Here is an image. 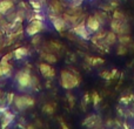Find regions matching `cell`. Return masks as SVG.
<instances>
[{"label": "cell", "instance_id": "2", "mask_svg": "<svg viewBox=\"0 0 134 129\" xmlns=\"http://www.w3.org/2000/svg\"><path fill=\"white\" fill-rule=\"evenodd\" d=\"M60 81H61V86L67 90L74 89L75 87H78V86L80 85V80L76 78V75L72 74L71 72H68V71L61 72Z\"/></svg>", "mask_w": 134, "mask_h": 129}, {"label": "cell", "instance_id": "17", "mask_svg": "<svg viewBox=\"0 0 134 129\" xmlns=\"http://www.w3.org/2000/svg\"><path fill=\"white\" fill-rule=\"evenodd\" d=\"M42 110H44V113H47V114H53L54 113V107L52 106V104H45L44 107H42Z\"/></svg>", "mask_w": 134, "mask_h": 129}, {"label": "cell", "instance_id": "16", "mask_svg": "<svg viewBox=\"0 0 134 129\" xmlns=\"http://www.w3.org/2000/svg\"><path fill=\"white\" fill-rule=\"evenodd\" d=\"M127 52H128V49H127V47H126V45H119V47H118V54L119 55H126L127 54Z\"/></svg>", "mask_w": 134, "mask_h": 129}, {"label": "cell", "instance_id": "13", "mask_svg": "<svg viewBox=\"0 0 134 129\" xmlns=\"http://www.w3.org/2000/svg\"><path fill=\"white\" fill-rule=\"evenodd\" d=\"M105 42L107 44V46H112V45H114L116 42V34L113 31L106 34V37H105Z\"/></svg>", "mask_w": 134, "mask_h": 129}, {"label": "cell", "instance_id": "18", "mask_svg": "<svg viewBox=\"0 0 134 129\" xmlns=\"http://www.w3.org/2000/svg\"><path fill=\"white\" fill-rule=\"evenodd\" d=\"M95 18L98 19V20L100 21V24H105L106 22V14H104V13H99V12H98V13H95Z\"/></svg>", "mask_w": 134, "mask_h": 129}, {"label": "cell", "instance_id": "12", "mask_svg": "<svg viewBox=\"0 0 134 129\" xmlns=\"http://www.w3.org/2000/svg\"><path fill=\"white\" fill-rule=\"evenodd\" d=\"M28 55V49L26 47H20V48H16L15 51L13 52V56L16 59V60H21L25 56Z\"/></svg>", "mask_w": 134, "mask_h": 129}, {"label": "cell", "instance_id": "10", "mask_svg": "<svg viewBox=\"0 0 134 129\" xmlns=\"http://www.w3.org/2000/svg\"><path fill=\"white\" fill-rule=\"evenodd\" d=\"M14 8L13 0H0V14H7Z\"/></svg>", "mask_w": 134, "mask_h": 129}, {"label": "cell", "instance_id": "1", "mask_svg": "<svg viewBox=\"0 0 134 129\" xmlns=\"http://www.w3.org/2000/svg\"><path fill=\"white\" fill-rule=\"evenodd\" d=\"M14 81H15L18 89L21 90V92H25V90L32 88L33 78L30 74V72L27 71H19L14 76Z\"/></svg>", "mask_w": 134, "mask_h": 129}, {"label": "cell", "instance_id": "9", "mask_svg": "<svg viewBox=\"0 0 134 129\" xmlns=\"http://www.w3.org/2000/svg\"><path fill=\"white\" fill-rule=\"evenodd\" d=\"M52 20V24H53L54 28H55L58 32H63V31H65L68 26H67V22L65 21V19L61 18V16L59 15H55L54 18H51Z\"/></svg>", "mask_w": 134, "mask_h": 129}, {"label": "cell", "instance_id": "15", "mask_svg": "<svg viewBox=\"0 0 134 129\" xmlns=\"http://www.w3.org/2000/svg\"><path fill=\"white\" fill-rule=\"evenodd\" d=\"M118 40L120 41V44L126 45V46H127V44L131 41V37L128 34H122V35H119Z\"/></svg>", "mask_w": 134, "mask_h": 129}, {"label": "cell", "instance_id": "11", "mask_svg": "<svg viewBox=\"0 0 134 129\" xmlns=\"http://www.w3.org/2000/svg\"><path fill=\"white\" fill-rule=\"evenodd\" d=\"M1 114H2V116H1V127H6V126H8L9 123L13 121L14 115L8 110L4 112V113H1Z\"/></svg>", "mask_w": 134, "mask_h": 129}, {"label": "cell", "instance_id": "21", "mask_svg": "<svg viewBox=\"0 0 134 129\" xmlns=\"http://www.w3.org/2000/svg\"><path fill=\"white\" fill-rule=\"evenodd\" d=\"M31 5H32L33 6V8H35V9H40L41 8V4H40L39 2V0H38V1H31Z\"/></svg>", "mask_w": 134, "mask_h": 129}, {"label": "cell", "instance_id": "22", "mask_svg": "<svg viewBox=\"0 0 134 129\" xmlns=\"http://www.w3.org/2000/svg\"><path fill=\"white\" fill-rule=\"evenodd\" d=\"M4 76H5V74H4V71H2V66H1V63H0V79L4 78Z\"/></svg>", "mask_w": 134, "mask_h": 129}, {"label": "cell", "instance_id": "6", "mask_svg": "<svg viewBox=\"0 0 134 129\" xmlns=\"http://www.w3.org/2000/svg\"><path fill=\"white\" fill-rule=\"evenodd\" d=\"M73 32L75 33L76 35H79V37H81L82 39H90V31L87 30V27H86V24L85 22H80V24H75V25L73 26Z\"/></svg>", "mask_w": 134, "mask_h": 129}, {"label": "cell", "instance_id": "5", "mask_svg": "<svg viewBox=\"0 0 134 129\" xmlns=\"http://www.w3.org/2000/svg\"><path fill=\"white\" fill-rule=\"evenodd\" d=\"M111 28H112V31L118 35L130 34V26H128L127 21L113 19V21L111 22Z\"/></svg>", "mask_w": 134, "mask_h": 129}, {"label": "cell", "instance_id": "20", "mask_svg": "<svg viewBox=\"0 0 134 129\" xmlns=\"http://www.w3.org/2000/svg\"><path fill=\"white\" fill-rule=\"evenodd\" d=\"M92 99H93V103H94V106H97V104L100 102V97H99V95H98V93H95V92L92 94Z\"/></svg>", "mask_w": 134, "mask_h": 129}, {"label": "cell", "instance_id": "3", "mask_svg": "<svg viewBox=\"0 0 134 129\" xmlns=\"http://www.w3.org/2000/svg\"><path fill=\"white\" fill-rule=\"evenodd\" d=\"M13 103L15 106V108L20 112H24L25 109L30 108V107H33L35 103L34 99L28 95H16L14 96V100H13Z\"/></svg>", "mask_w": 134, "mask_h": 129}, {"label": "cell", "instance_id": "14", "mask_svg": "<svg viewBox=\"0 0 134 129\" xmlns=\"http://www.w3.org/2000/svg\"><path fill=\"white\" fill-rule=\"evenodd\" d=\"M42 58H44V60L46 61V62H48L51 64L55 63L57 61H58V58H57L54 54H46V53H44V54H42Z\"/></svg>", "mask_w": 134, "mask_h": 129}, {"label": "cell", "instance_id": "7", "mask_svg": "<svg viewBox=\"0 0 134 129\" xmlns=\"http://www.w3.org/2000/svg\"><path fill=\"white\" fill-rule=\"evenodd\" d=\"M39 69H40V73L44 78H47V79H52L55 76V71L54 68L51 66V63L48 62H42V63H39Z\"/></svg>", "mask_w": 134, "mask_h": 129}, {"label": "cell", "instance_id": "19", "mask_svg": "<svg viewBox=\"0 0 134 129\" xmlns=\"http://www.w3.org/2000/svg\"><path fill=\"white\" fill-rule=\"evenodd\" d=\"M113 18H114V19H116V20H122V21H126L125 15H124L122 13H120V12H118V11H115V12H114V14H113Z\"/></svg>", "mask_w": 134, "mask_h": 129}, {"label": "cell", "instance_id": "4", "mask_svg": "<svg viewBox=\"0 0 134 129\" xmlns=\"http://www.w3.org/2000/svg\"><path fill=\"white\" fill-rule=\"evenodd\" d=\"M45 28H46V26H45L44 20L32 19V20L30 21V24H28V26L26 27L25 32H26V34H27L28 37H34V35L41 33Z\"/></svg>", "mask_w": 134, "mask_h": 129}, {"label": "cell", "instance_id": "8", "mask_svg": "<svg viewBox=\"0 0 134 129\" xmlns=\"http://www.w3.org/2000/svg\"><path fill=\"white\" fill-rule=\"evenodd\" d=\"M86 27L90 31V33H97L101 28V24L95 16H88L86 21Z\"/></svg>", "mask_w": 134, "mask_h": 129}]
</instances>
